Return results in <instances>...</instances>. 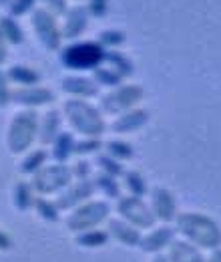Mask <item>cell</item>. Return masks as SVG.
Masks as SVG:
<instances>
[{
    "instance_id": "1",
    "label": "cell",
    "mask_w": 221,
    "mask_h": 262,
    "mask_svg": "<svg viewBox=\"0 0 221 262\" xmlns=\"http://www.w3.org/2000/svg\"><path fill=\"white\" fill-rule=\"evenodd\" d=\"M179 228L183 234H187L193 242H197L205 248H215L221 242V234L217 226L203 216L187 214V216L179 218Z\"/></svg>"
},
{
    "instance_id": "2",
    "label": "cell",
    "mask_w": 221,
    "mask_h": 262,
    "mask_svg": "<svg viewBox=\"0 0 221 262\" xmlns=\"http://www.w3.org/2000/svg\"><path fill=\"white\" fill-rule=\"evenodd\" d=\"M36 135V115L32 111L18 113L14 117V121L10 123L8 129V147L12 154H20L24 151Z\"/></svg>"
},
{
    "instance_id": "3",
    "label": "cell",
    "mask_w": 221,
    "mask_h": 262,
    "mask_svg": "<svg viewBox=\"0 0 221 262\" xmlns=\"http://www.w3.org/2000/svg\"><path fill=\"white\" fill-rule=\"evenodd\" d=\"M107 214H109V206L105 202H91V204H85L79 210H75L70 214V218H66V226L72 232L81 234V232L95 228L101 220L107 218Z\"/></svg>"
},
{
    "instance_id": "4",
    "label": "cell",
    "mask_w": 221,
    "mask_h": 262,
    "mask_svg": "<svg viewBox=\"0 0 221 262\" xmlns=\"http://www.w3.org/2000/svg\"><path fill=\"white\" fill-rule=\"evenodd\" d=\"M64 109H66V115H68L72 127L79 129L81 133L95 135L103 129V121L99 119L96 111L91 105H87L83 101H68L64 105Z\"/></svg>"
},
{
    "instance_id": "5",
    "label": "cell",
    "mask_w": 221,
    "mask_h": 262,
    "mask_svg": "<svg viewBox=\"0 0 221 262\" xmlns=\"http://www.w3.org/2000/svg\"><path fill=\"white\" fill-rule=\"evenodd\" d=\"M70 180V171L64 165H48L44 169H40L38 173H34V188L42 194H51L57 192L59 188H63Z\"/></svg>"
},
{
    "instance_id": "6",
    "label": "cell",
    "mask_w": 221,
    "mask_h": 262,
    "mask_svg": "<svg viewBox=\"0 0 221 262\" xmlns=\"http://www.w3.org/2000/svg\"><path fill=\"white\" fill-rule=\"evenodd\" d=\"M101 57H103L101 49L93 42H87V45L70 47L63 55V61L64 65L72 67V69H91L101 61Z\"/></svg>"
},
{
    "instance_id": "7",
    "label": "cell",
    "mask_w": 221,
    "mask_h": 262,
    "mask_svg": "<svg viewBox=\"0 0 221 262\" xmlns=\"http://www.w3.org/2000/svg\"><path fill=\"white\" fill-rule=\"evenodd\" d=\"M119 210H121V214H123L125 218H129L131 222H135V224H139V226H151V222H153V218L149 216L147 208H145L139 200H135V198L123 200V202L119 204Z\"/></svg>"
},
{
    "instance_id": "8",
    "label": "cell",
    "mask_w": 221,
    "mask_h": 262,
    "mask_svg": "<svg viewBox=\"0 0 221 262\" xmlns=\"http://www.w3.org/2000/svg\"><path fill=\"white\" fill-rule=\"evenodd\" d=\"M34 29H36V33L40 34L42 42L48 49H57L59 47V33L55 31V25H53V20H51V16L46 12H36L34 14Z\"/></svg>"
},
{
    "instance_id": "9",
    "label": "cell",
    "mask_w": 221,
    "mask_h": 262,
    "mask_svg": "<svg viewBox=\"0 0 221 262\" xmlns=\"http://www.w3.org/2000/svg\"><path fill=\"white\" fill-rule=\"evenodd\" d=\"M91 194H93V184L91 182H79L75 188H70L66 194H63V196L59 198V202H57V208H61V210H64V208H70V206H75L77 202H81V200H85V198H91Z\"/></svg>"
},
{
    "instance_id": "10",
    "label": "cell",
    "mask_w": 221,
    "mask_h": 262,
    "mask_svg": "<svg viewBox=\"0 0 221 262\" xmlns=\"http://www.w3.org/2000/svg\"><path fill=\"white\" fill-rule=\"evenodd\" d=\"M14 99L18 103H27V105H42V103H48L53 99V93L46 91V89H24V91H16Z\"/></svg>"
},
{
    "instance_id": "11",
    "label": "cell",
    "mask_w": 221,
    "mask_h": 262,
    "mask_svg": "<svg viewBox=\"0 0 221 262\" xmlns=\"http://www.w3.org/2000/svg\"><path fill=\"white\" fill-rule=\"evenodd\" d=\"M109 232H111L119 242L129 244V246H133V244L139 242V234H137V230L129 228V226L121 224V222H117V220H113V222L109 224Z\"/></svg>"
},
{
    "instance_id": "12",
    "label": "cell",
    "mask_w": 221,
    "mask_h": 262,
    "mask_svg": "<svg viewBox=\"0 0 221 262\" xmlns=\"http://www.w3.org/2000/svg\"><path fill=\"white\" fill-rule=\"evenodd\" d=\"M171 260L173 262H203L201 256H199V252H197L193 246L183 244V242L173 244V248H171Z\"/></svg>"
},
{
    "instance_id": "13",
    "label": "cell",
    "mask_w": 221,
    "mask_h": 262,
    "mask_svg": "<svg viewBox=\"0 0 221 262\" xmlns=\"http://www.w3.org/2000/svg\"><path fill=\"white\" fill-rule=\"evenodd\" d=\"M63 89L77 93V95H95L96 93V87L87 79H64Z\"/></svg>"
},
{
    "instance_id": "14",
    "label": "cell",
    "mask_w": 221,
    "mask_h": 262,
    "mask_svg": "<svg viewBox=\"0 0 221 262\" xmlns=\"http://www.w3.org/2000/svg\"><path fill=\"white\" fill-rule=\"evenodd\" d=\"M109 238L107 232H101V230H87V232H81L77 236V244L81 246H87V248H96L101 244H105Z\"/></svg>"
},
{
    "instance_id": "15",
    "label": "cell",
    "mask_w": 221,
    "mask_h": 262,
    "mask_svg": "<svg viewBox=\"0 0 221 262\" xmlns=\"http://www.w3.org/2000/svg\"><path fill=\"white\" fill-rule=\"evenodd\" d=\"M171 236H173V230L171 228L155 230V232L143 242V248H145V250H157L161 246H165L167 240H171Z\"/></svg>"
},
{
    "instance_id": "16",
    "label": "cell",
    "mask_w": 221,
    "mask_h": 262,
    "mask_svg": "<svg viewBox=\"0 0 221 262\" xmlns=\"http://www.w3.org/2000/svg\"><path fill=\"white\" fill-rule=\"evenodd\" d=\"M59 123H61V119H59V113H57V111L46 113V117H44V127H42V135H40V139H42L44 143H48V141L55 139V135H57V131H59Z\"/></svg>"
},
{
    "instance_id": "17",
    "label": "cell",
    "mask_w": 221,
    "mask_h": 262,
    "mask_svg": "<svg viewBox=\"0 0 221 262\" xmlns=\"http://www.w3.org/2000/svg\"><path fill=\"white\" fill-rule=\"evenodd\" d=\"M8 77L12 81H16V83H22V85H32V83L38 81V75L34 71H31L29 67H12Z\"/></svg>"
},
{
    "instance_id": "18",
    "label": "cell",
    "mask_w": 221,
    "mask_h": 262,
    "mask_svg": "<svg viewBox=\"0 0 221 262\" xmlns=\"http://www.w3.org/2000/svg\"><path fill=\"white\" fill-rule=\"evenodd\" d=\"M32 204H34V200H32L31 188L27 184H18L14 188V206L18 210H29Z\"/></svg>"
},
{
    "instance_id": "19",
    "label": "cell",
    "mask_w": 221,
    "mask_h": 262,
    "mask_svg": "<svg viewBox=\"0 0 221 262\" xmlns=\"http://www.w3.org/2000/svg\"><path fill=\"white\" fill-rule=\"evenodd\" d=\"M70 151H72V139H70L68 133H63L55 143V158L57 160H66Z\"/></svg>"
},
{
    "instance_id": "20",
    "label": "cell",
    "mask_w": 221,
    "mask_h": 262,
    "mask_svg": "<svg viewBox=\"0 0 221 262\" xmlns=\"http://www.w3.org/2000/svg\"><path fill=\"white\" fill-rule=\"evenodd\" d=\"M34 206H36L38 214H40L44 220H53V222H57V220H59L57 206H53V202H48V200H36V202H34Z\"/></svg>"
},
{
    "instance_id": "21",
    "label": "cell",
    "mask_w": 221,
    "mask_h": 262,
    "mask_svg": "<svg viewBox=\"0 0 221 262\" xmlns=\"http://www.w3.org/2000/svg\"><path fill=\"white\" fill-rule=\"evenodd\" d=\"M44 158H46V154L44 151H32L31 156L22 162V171L24 173H36V169L42 165V162H44Z\"/></svg>"
},
{
    "instance_id": "22",
    "label": "cell",
    "mask_w": 221,
    "mask_h": 262,
    "mask_svg": "<svg viewBox=\"0 0 221 262\" xmlns=\"http://www.w3.org/2000/svg\"><path fill=\"white\" fill-rule=\"evenodd\" d=\"M0 27H2V34H4L6 38H10L12 42H18V40H22V33L16 29V25H14L10 18H2Z\"/></svg>"
},
{
    "instance_id": "23",
    "label": "cell",
    "mask_w": 221,
    "mask_h": 262,
    "mask_svg": "<svg viewBox=\"0 0 221 262\" xmlns=\"http://www.w3.org/2000/svg\"><path fill=\"white\" fill-rule=\"evenodd\" d=\"M8 97H10V93H8V87H6V77L0 71V107H4L8 103Z\"/></svg>"
},
{
    "instance_id": "24",
    "label": "cell",
    "mask_w": 221,
    "mask_h": 262,
    "mask_svg": "<svg viewBox=\"0 0 221 262\" xmlns=\"http://www.w3.org/2000/svg\"><path fill=\"white\" fill-rule=\"evenodd\" d=\"M99 186L107 192V194H113V196H117V186L113 184V180H109V178H99Z\"/></svg>"
},
{
    "instance_id": "25",
    "label": "cell",
    "mask_w": 221,
    "mask_h": 262,
    "mask_svg": "<svg viewBox=\"0 0 221 262\" xmlns=\"http://www.w3.org/2000/svg\"><path fill=\"white\" fill-rule=\"evenodd\" d=\"M10 244H12L10 236H8L4 230H0V250H8V248H10Z\"/></svg>"
},
{
    "instance_id": "26",
    "label": "cell",
    "mask_w": 221,
    "mask_h": 262,
    "mask_svg": "<svg viewBox=\"0 0 221 262\" xmlns=\"http://www.w3.org/2000/svg\"><path fill=\"white\" fill-rule=\"evenodd\" d=\"M29 6H31V4H27V0H18V2L12 6V12H14V14H20V12H24Z\"/></svg>"
},
{
    "instance_id": "27",
    "label": "cell",
    "mask_w": 221,
    "mask_h": 262,
    "mask_svg": "<svg viewBox=\"0 0 221 262\" xmlns=\"http://www.w3.org/2000/svg\"><path fill=\"white\" fill-rule=\"evenodd\" d=\"M2 38H4V36L0 34V63L6 59V49H4V45H2Z\"/></svg>"
},
{
    "instance_id": "28",
    "label": "cell",
    "mask_w": 221,
    "mask_h": 262,
    "mask_svg": "<svg viewBox=\"0 0 221 262\" xmlns=\"http://www.w3.org/2000/svg\"><path fill=\"white\" fill-rule=\"evenodd\" d=\"M211 262H221V252H217V254L211 258Z\"/></svg>"
},
{
    "instance_id": "29",
    "label": "cell",
    "mask_w": 221,
    "mask_h": 262,
    "mask_svg": "<svg viewBox=\"0 0 221 262\" xmlns=\"http://www.w3.org/2000/svg\"><path fill=\"white\" fill-rule=\"evenodd\" d=\"M155 262H167L165 258H155Z\"/></svg>"
}]
</instances>
